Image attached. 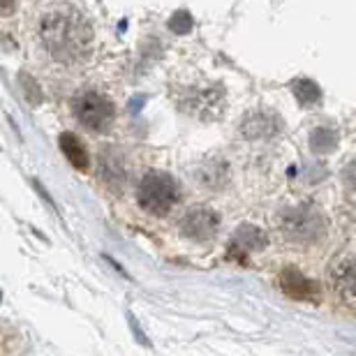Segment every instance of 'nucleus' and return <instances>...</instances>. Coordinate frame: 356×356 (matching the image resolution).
<instances>
[{
	"mask_svg": "<svg viewBox=\"0 0 356 356\" xmlns=\"http://www.w3.org/2000/svg\"><path fill=\"white\" fill-rule=\"evenodd\" d=\"M40 38L56 60L74 65L88 58L92 47V28L76 7L56 5L42 17Z\"/></svg>",
	"mask_w": 356,
	"mask_h": 356,
	"instance_id": "1",
	"label": "nucleus"
},
{
	"mask_svg": "<svg viewBox=\"0 0 356 356\" xmlns=\"http://www.w3.org/2000/svg\"><path fill=\"white\" fill-rule=\"evenodd\" d=\"M181 199L178 181L167 172H148L139 183L137 202L146 213L165 218Z\"/></svg>",
	"mask_w": 356,
	"mask_h": 356,
	"instance_id": "2",
	"label": "nucleus"
},
{
	"mask_svg": "<svg viewBox=\"0 0 356 356\" xmlns=\"http://www.w3.org/2000/svg\"><path fill=\"white\" fill-rule=\"evenodd\" d=\"M326 218L312 206H294L280 213V232L284 238L298 245L317 243L326 236Z\"/></svg>",
	"mask_w": 356,
	"mask_h": 356,
	"instance_id": "3",
	"label": "nucleus"
},
{
	"mask_svg": "<svg viewBox=\"0 0 356 356\" xmlns=\"http://www.w3.org/2000/svg\"><path fill=\"white\" fill-rule=\"evenodd\" d=\"M76 120L92 132H104L113 123V104L97 90L76 92L72 102Z\"/></svg>",
	"mask_w": 356,
	"mask_h": 356,
	"instance_id": "4",
	"label": "nucleus"
},
{
	"mask_svg": "<svg viewBox=\"0 0 356 356\" xmlns=\"http://www.w3.org/2000/svg\"><path fill=\"white\" fill-rule=\"evenodd\" d=\"M329 287L338 301L356 308V254H338L329 266Z\"/></svg>",
	"mask_w": 356,
	"mask_h": 356,
	"instance_id": "5",
	"label": "nucleus"
},
{
	"mask_svg": "<svg viewBox=\"0 0 356 356\" xmlns=\"http://www.w3.org/2000/svg\"><path fill=\"white\" fill-rule=\"evenodd\" d=\"M181 232L188 236L190 241H197V243H206L218 234L220 227V218L216 211H211L209 206H192V209L181 218Z\"/></svg>",
	"mask_w": 356,
	"mask_h": 356,
	"instance_id": "6",
	"label": "nucleus"
},
{
	"mask_svg": "<svg viewBox=\"0 0 356 356\" xmlns=\"http://www.w3.org/2000/svg\"><path fill=\"white\" fill-rule=\"evenodd\" d=\"M282 130V120L277 118L275 111L257 109L252 113H248L241 123V134L245 139H273Z\"/></svg>",
	"mask_w": 356,
	"mask_h": 356,
	"instance_id": "7",
	"label": "nucleus"
},
{
	"mask_svg": "<svg viewBox=\"0 0 356 356\" xmlns=\"http://www.w3.org/2000/svg\"><path fill=\"white\" fill-rule=\"evenodd\" d=\"M60 151L65 153L67 162L76 169V172H86L88 169V151L76 134H72V132L60 134Z\"/></svg>",
	"mask_w": 356,
	"mask_h": 356,
	"instance_id": "8",
	"label": "nucleus"
},
{
	"mask_svg": "<svg viewBox=\"0 0 356 356\" xmlns=\"http://www.w3.org/2000/svg\"><path fill=\"white\" fill-rule=\"evenodd\" d=\"M234 250H243V252H257L266 245V234L254 225H241L238 232L232 236Z\"/></svg>",
	"mask_w": 356,
	"mask_h": 356,
	"instance_id": "9",
	"label": "nucleus"
},
{
	"mask_svg": "<svg viewBox=\"0 0 356 356\" xmlns=\"http://www.w3.org/2000/svg\"><path fill=\"white\" fill-rule=\"evenodd\" d=\"M291 90H294L296 99L303 106H312V104L322 102V88L312 79H305V76H298V79L291 81Z\"/></svg>",
	"mask_w": 356,
	"mask_h": 356,
	"instance_id": "10",
	"label": "nucleus"
},
{
	"mask_svg": "<svg viewBox=\"0 0 356 356\" xmlns=\"http://www.w3.org/2000/svg\"><path fill=\"white\" fill-rule=\"evenodd\" d=\"M282 287L294 298H310V294L315 291L312 282L305 280V277L301 273H296V270H287V273L282 275Z\"/></svg>",
	"mask_w": 356,
	"mask_h": 356,
	"instance_id": "11",
	"label": "nucleus"
},
{
	"mask_svg": "<svg viewBox=\"0 0 356 356\" xmlns=\"http://www.w3.org/2000/svg\"><path fill=\"white\" fill-rule=\"evenodd\" d=\"M336 146H338L336 132L326 130V127H317V130L310 134V148H312L315 153H319V155L331 153Z\"/></svg>",
	"mask_w": 356,
	"mask_h": 356,
	"instance_id": "12",
	"label": "nucleus"
},
{
	"mask_svg": "<svg viewBox=\"0 0 356 356\" xmlns=\"http://www.w3.org/2000/svg\"><path fill=\"white\" fill-rule=\"evenodd\" d=\"M169 28H172L174 33H188L192 28V19L188 12H178L176 17H172V21H169Z\"/></svg>",
	"mask_w": 356,
	"mask_h": 356,
	"instance_id": "13",
	"label": "nucleus"
},
{
	"mask_svg": "<svg viewBox=\"0 0 356 356\" xmlns=\"http://www.w3.org/2000/svg\"><path fill=\"white\" fill-rule=\"evenodd\" d=\"M343 181L347 183V188L356 192V160L347 165V169L343 172Z\"/></svg>",
	"mask_w": 356,
	"mask_h": 356,
	"instance_id": "14",
	"label": "nucleus"
},
{
	"mask_svg": "<svg viewBox=\"0 0 356 356\" xmlns=\"http://www.w3.org/2000/svg\"><path fill=\"white\" fill-rule=\"evenodd\" d=\"M14 10V0H0V14H10Z\"/></svg>",
	"mask_w": 356,
	"mask_h": 356,
	"instance_id": "15",
	"label": "nucleus"
}]
</instances>
